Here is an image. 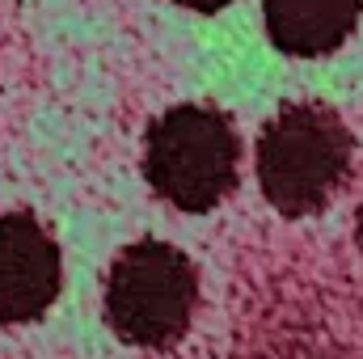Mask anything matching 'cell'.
<instances>
[{
	"mask_svg": "<svg viewBox=\"0 0 363 359\" xmlns=\"http://www.w3.org/2000/svg\"><path fill=\"white\" fill-rule=\"evenodd\" d=\"M355 140L347 123L321 101H291L262 127L258 182L283 216H308L347 182Z\"/></svg>",
	"mask_w": 363,
	"mask_h": 359,
	"instance_id": "6da1fadb",
	"label": "cell"
},
{
	"mask_svg": "<svg viewBox=\"0 0 363 359\" xmlns=\"http://www.w3.org/2000/svg\"><path fill=\"white\" fill-rule=\"evenodd\" d=\"M241 140L224 110L174 106L148 127L144 178L178 211H207L237 186Z\"/></svg>",
	"mask_w": 363,
	"mask_h": 359,
	"instance_id": "7a4b0ae2",
	"label": "cell"
},
{
	"mask_svg": "<svg viewBox=\"0 0 363 359\" xmlns=\"http://www.w3.org/2000/svg\"><path fill=\"white\" fill-rule=\"evenodd\" d=\"M199 304V275L190 258L165 241L127 245L106 279V321L131 347L178 343Z\"/></svg>",
	"mask_w": 363,
	"mask_h": 359,
	"instance_id": "3957f363",
	"label": "cell"
},
{
	"mask_svg": "<svg viewBox=\"0 0 363 359\" xmlns=\"http://www.w3.org/2000/svg\"><path fill=\"white\" fill-rule=\"evenodd\" d=\"M64 283L55 237L26 211L0 216V321L21 326L43 317Z\"/></svg>",
	"mask_w": 363,
	"mask_h": 359,
	"instance_id": "277c9868",
	"label": "cell"
},
{
	"mask_svg": "<svg viewBox=\"0 0 363 359\" xmlns=\"http://www.w3.org/2000/svg\"><path fill=\"white\" fill-rule=\"evenodd\" d=\"M363 0H267L262 17H267V34L283 55H300V60H317L338 51L355 21H359Z\"/></svg>",
	"mask_w": 363,
	"mask_h": 359,
	"instance_id": "5b68a950",
	"label": "cell"
},
{
	"mask_svg": "<svg viewBox=\"0 0 363 359\" xmlns=\"http://www.w3.org/2000/svg\"><path fill=\"white\" fill-rule=\"evenodd\" d=\"M182 9H194V13H216V9H224V4H233V0H174Z\"/></svg>",
	"mask_w": 363,
	"mask_h": 359,
	"instance_id": "8992f818",
	"label": "cell"
},
{
	"mask_svg": "<svg viewBox=\"0 0 363 359\" xmlns=\"http://www.w3.org/2000/svg\"><path fill=\"white\" fill-rule=\"evenodd\" d=\"M355 237H359V254H363V207H359V224H355Z\"/></svg>",
	"mask_w": 363,
	"mask_h": 359,
	"instance_id": "52a82bcc",
	"label": "cell"
}]
</instances>
